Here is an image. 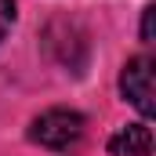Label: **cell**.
I'll return each mask as SVG.
<instances>
[{
    "label": "cell",
    "instance_id": "obj_1",
    "mask_svg": "<svg viewBox=\"0 0 156 156\" xmlns=\"http://www.w3.org/2000/svg\"><path fill=\"white\" fill-rule=\"evenodd\" d=\"M80 134H83V116L76 109H47L29 127V138L44 149H69L80 142Z\"/></svg>",
    "mask_w": 156,
    "mask_h": 156
},
{
    "label": "cell",
    "instance_id": "obj_2",
    "mask_svg": "<svg viewBox=\"0 0 156 156\" xmlns=\"http://www.w3.org/2000/svg\"><path fill=\"white\" fill-rule=\"evenodd\" d=\"M120 91H123V98H127L145 120L153 116V58H149V55H138V58H131V62L123 66V73H120Z\"/></svg>",
    "mask_w": 156,
    "mask_h": 156
},
{
    "label": "cell",
    "instance_id": "obj_3",
    "mask_svg": "<svg viewBox=\"0 0 156 156\" xmlns=\"http://www.w3.org/2000/svg\"><path fill=\"white\" fill-rule=\"evenodd\" d=\"M109 156H153V131L145 123H127L109 138Z\"/></svg>",
    "mask_w": 156,
    "mask_h": 156
},
{
    "label": "cell",
    "instance_id": "obj_4",
    "mask_svg": "<svg viewBox=\"0 0 156 156\" xmlns=\"http://www.w3.org/2000/svg\"><path fill=\"white\" fill-rule=\"evenodd\" d=\"M11 26H15V0H0V40L7 37Z\"/></svg>",
    "mask_w": 156,
    "mask_h": 156
},
{
    "label": "cell",
    "instance_id": "obj_5",
    "mask_svg": "<svg viewBox=\"0 0 156 156\" xmlns=\"http://www.w3.org/2000/svg\"><path fill=\"white\" fill-rule=\"evenodd\" d=\"M153 11L156 7H145V15H142V40L145 44H153Z\"/></svg>",
    "mask_w": 156,
    "mask_h": 156
}]
</instances>
